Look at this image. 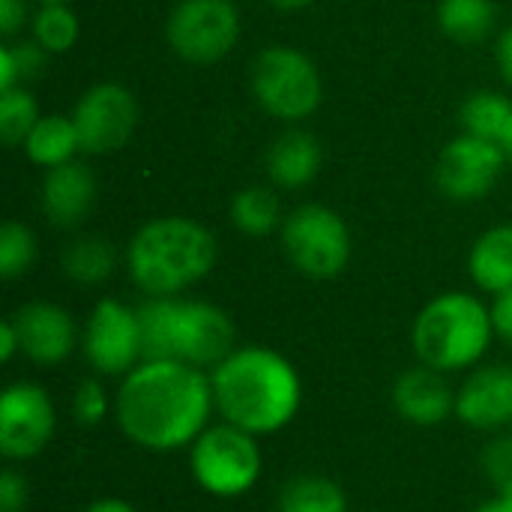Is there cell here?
<instances>
[{
  "label": "cell",
  "mask_w": 512,
  "mask_h": 512,
  "mask_svg": "<svg viewBox=\"0 0 512 512\" xmlns=\"http://www.w3.org/2000/svg\"><path fill=\"white\" fill-rule=\"evenodd\" d=\"M120 267L117 246L102 234H81L69 240L60 252V273L81 288L105 285Z\"/></svg>",
  "instance_id": "ffe728a7"
},
{
  "label": "cell",
  "mask_w": 512,
  "mask_h": 512,
  "mask_svg": "<svg viewBox=\"0 0 512 512\" xmlns=\"http://www.w3.org/2000/svg\"><path fill=\"white\" fill-rule=\"evenodd\" d=\"M39 258V240L30 225L9 219L0 225V276L6 282L21 279L24 273L33 270Z\"/></svg>",
  "instance_id": "f1b7e54d"
},
{
  "label": "cell",
  "mask_w": 512,
  "mask_h": 512,
  "mask_svg": "<svg viewBox=\"0 0 512 512\" xmlns=\"http://www.w3.org/2000/svg\"><path fill=\"white\" fill-rule=\"evenodd\" d=\"M30 504V483L27 477L9 465L0 474V512H24Z\"/></svg>",
  "instance_id": "1f68e13d"
},
{
  "label": "cell",
  "mask_w": 512,
  "mask_h": 512,
  "mask_svg": "<svg viewBox=\"0 0 512 512\" xmlns=\"http://www.w3.org/2000/svg\"><path fill=\"white\" fill-rule=\"evenodd\" d=\"M459 120H462V132L501 144L512 120V99L504 90H489V87L474 90L462 102Z\"/></svg>",
  "instance_id": "d4e9b609"
},
{
  "label": "cell",
  "mask_w": 512,
  "mask_h": 512,
  "mask_svg": "<svg viewBox=\"0 0 512 512\" xmlns=\"http://www.w3.org/2000/svg\"><path fill=\"white\" fill-rule=\"evenodd\" d=\"M36 6H42V3H72V0H33Z\"/></svg>",
  "instance_id": "60d3db41"
},
{
  "label": "cell",
  "mask_w": 512,
  "mask_h": 512,
  "mask_svg": "<svg viewBox=\"0 0 512 512\" xmlns=\"http://www.w3.org/2000/svg\"><path fill=\"white\" fill-rule=\"evenodd\" d=\"M9 321L21 339V357L33 366H60L81 345V324L72 312L51 300H30L18 306Z\"/></svg>",
  "instance_id": "5bb4252c"
},
{
  "label": "cell",
  "mask_w": 512,
  "mask_h": 512,
  "mask_svg": "<svg viewBox=\"0 0 512 512\" xmlns=\"http://www.w3.org/2000/svg\"><path fill=\"white\" fill-rule=\"evenodd\" d=\"M456 420L471 432L498 435L512 426V366L480 363L456 387Z\"/></svg>",
  "instance_id": "9a60e30c"
},
{
  "label": "cell",
  "mask_w": 512,
  "mask_h": 512,
  "mask_svg": "<svg viewBox=\"0 0 512 512\" xmlns=\"http://www.w3.org/2000/svg\"><path fill=\"white\" fill-rule=\"evenodd\" d=\"M90 375L99 378H126L135 366L144 363V336L138 306H129L117 297H102L87 312L81 324L78 345Z\"/></svg>",
  "instance_id": "30bf717a"
},
{
  "label": "cell",
  "mask_w": 512,
  "mask_h": 512,
  "mask_svg": "<svg viewBox=\"0 0 512 512\" xmlns=\"http://www.w3.org/2000/svg\"><path fill=\"white\" fill-rule=\"evenodd\" d=\"M501 147H504V156H507V165H510L512 171V120L510 126H507V132H504V138H501Z\"/></svg>",
  "instance_id": "ab89813d"
},
{
  "label": "cell",
  "mask_w": 512,
  "mask_h": 512,
  "mask_svg": "<svg viewBox=\"0 0 512 512\" xmlns=\"http://www.w3.org/2000/svg\"><path fill=\"white\" fill-rule=\"evenodd\" d=\"M321 162V141L303 126H285L270 141L264 156L267 183L276 186L279 192H300L318 177Z\"/></svg>",
  "instance_id": "ac0fdd59"
},
{
  "label": "cell",
  "mask_w": 512,
  "mask_h": 512,
  "mask_svg": "<svg viewBox=\"0 0 512 512\" xmlns=\"http://www.w3.org/2000/svg\"><path fill=\"white\" fill-rule=\"evenodd\" d=\"M216 420H225L255 438L288 429L303 408V378L276 348L237 345L213 372Z\"/></svg>",
  "instance_id": "7a4b0ae2"
},
{
  "label": "cell",
  "mask_w": 512,
  "mask_h": 512,
  "mask_svg": "<svg viewBox=\"0 0 512 512\" xmlns=\"http://www.w3.org/2000/svg\"><path fill=\"white\" fill-rule=\"evenodd\" d=\"M21 147H24L27 159L42 171L78 159L81 138H78L72 114H42Z\"/></svg>",
  "instance_id": "7402d4cb"
},
{
  "label": "cell",
  "mask_w": 512,
  "mask_h": 512,
  "mask_svg": "<svg viewBox=\"0 0 512 512\" xmlns=\"http://www.w3.org/2000/svg\"><path fill=\"white\" fill-rule=\"evenodd\" d=\"M279 243L288 264L312 282H330L342 276L354 252L348 222L333 207L315 201L300 204L285 216Z\"/></svg>",
  "instance_id": "ba28073f"
},
{
  "label": "cell",
  "mask_w": 512,
  "mask_h": 512,
  "mask_svg": "<svg viewBox=\"0 0 512 512\" xmlns=\"http://www.w3.org/2000/svg\"><path fill=\"white\" fill-rule=\"evenodd\" d=\"M39 117V102L27 84L0 90V141L6 147H21Z\"/></svg>",
  "instance_id": "4316f807"
},
{
  "label": "cell",
  "mask_w": 512,
  "mask_h": 512,
  "mask_svg": "<svg viewBox=\"0 0 512 512\" xmlns=\"http://www.w3.org/2000/svg\"><path fill=\"white\" fill-rule=\"evenodd\" d=\"M495 0H438V27L456 45H477L495 33Z\"/></svg>",
  "instance_id": "603a6c76"
},
{
  "label": "cell",
  "mask_w": 512,
  "mask_h": 512,
  "mask_svg": "<svg viewBox=\"0 0 512 512\" xmlns=\"http://www.w3.org/2000/svg\"><path fill=\"white\" fill-rule=\"evenodd\" d=\"M495 63H498V72H501L504 84L512 90V21L498 33V42H495Z\"/></svg>",
  "instance_id": "e575fe53"
},
{
  "label": "cell",
  "mask_w": 512,
  "mask_h": 512,
  "mask_svg": "<svg viewBox=\"0 0 512 512\" xmlns=\"http://www.w3.org/2000/svg\"><path fill=\"white\" fill-rule=\"evenodd\" d=\"M390 399L399 420L417 429H438L456 417V387L450 384V375L435 372L423 363L405 369L393 381Z\"/></svg>",
  "instance_id": "e0dca14e"
},
{
  "label": "cell",
  "mask_w": 512,
  "mask_h": 512,
  "mask_svg": "<svg viewBox=\"0 0 512 512\" xmlns=\"http://www.w3.org/2000/svg\"><path fill=\"white\" fill-rule=\"evenodd\" d=\"M219 261L216 234L192 216H153L126 243L123 267L144 297H183Z\"/></svg>",
  "instance_id": "3957f363"
},
{
  "label": "cell",
  "mask_w": 512,
  "mask_h": 512,
  "mask_svg": "<svg viewBox=\"0 0 512 512\" xmlns=\"http://www.w3.org/2000/svg\"><path fill=\"white\" fill-rule=\"evenodd\" d=\"M96 198H99V180L84 159H72L66 165L42 171L39 210L54 228L60 231L81 228L90 219Z\"/></svg>",
  "instance_id": "2e32d148"
},
{
  "label": "cell",
  "mask_w": 512,
  "mask_h": 512,
  "mask_svg": "<svg viewBox=\"0 0 512 512\" xmlns=\"http://www.w3.org/2000/svg\"><path fill=\"white\" fill-rule=\"evenodd\" d=\"M480 468L495 495L512 498V432H498L480 453Z\"/></svg>",
  "instance_id": "4dcf8cb0"
},
{
  "label": "cell",
  "mask_w": 512,
  "mask_h": 512,
  "mask_svg": "<svg viewBox=\"0 0 512 512\" xmlns=\"http://www.w3.org/2000/svg\"><path fill=\"white\" fill-rule=\"evenodd\" d=\"M279 512H351L345 489L321 474H300L279 489Z\"/></svg>",
  "instance_id": "cb8c5ba5"
},
{
  "label": "cell",
  "mask_w": 512,
  "mask_h": 512,
  "mask_svg": "<svg viewBox=\"0 0 512 512\" xmlns=\"http://www.w3.org/2000/svg\"><path fill=\"white\" fill-rule=\"evenodd\" d=\"M243 36V15L234 0H177L165 18L168 48L192 66L225 60Z\"/></svg>",
  "instance_id": "9c48e42d"
},
{
  "label": "cell",
  "mask_w": 512,
  "mask_h": 512,
  "mask_svg": "<svg viewBox=\"0 0 512 512\" xmlns=\"http://www.w3.org/2000/svg\"><path fill=\"white\" fill-rule=\"evenodd\" d=\"M189 474L201 492L219 501L249 495L264 474L261 438L216 420L189 447Z\"/></svg>",
  "instance_id": "52a82bcc"
},
{
  "label": "cell",
  "mask_w": 512,
  "mask_h": 512,
  "mask_svg": "<svg viewBox=\"0 0 512 512\" xmlns=\"http://www.w3.org/2000/svg\"><path fill=\"white\" fill-rule=\"evenodd\" d=\"M210 372L180 360H144L114 393V423L120 435L147 453L189 450L213 423Z\"/></svg>",
  "instance_id": "6da1fadb"
},
{
  "label": "cell",
  "mask_w": 512,
  "mask_h": 512,
  "mask_svg": "<svg viewBox=\"0 0 512 512\" xmlns=\"http://www.w3.org/2000/svg\"><path fill=\"white\" fill-rule=\"evenodd\" d=\"M57 435V408L36 381H12L0 393V453L9 465L42 456Z\"/></svg>",
  "instance_id": "7c38bea8"
},
{
  "label": "cell",
  "mask_w": 512,
  "mask_h": 512,
  "mask_svg": "<svg viewBox=\"0 0 512 512\" xmlns=\"http://www.w3.org/2000/svg\"><path fill=\"white\" fill-rule=\"evenodd\" d=\"M468 279L486 297L512 291V222L486 228L468 252Z\"/></svg>",
  "instance_id": "d6986e66"
},
{
  "label": "cell",
  "mask_w": 512,
  "mask_h": 512,
  "mask_svg": "<svg viewBox=\"0 0 512 512\" xmlns=\"http://www.w3.org/2000/svg\"><path fill=\"white\" fill-rule=\"evenodd\" d=\"M492 321H495V336L512 351V291L492 297Z\"/></svg>",
  "instance_id": "836d02e7"
},
{
  "label": "cell",
  "mask_w": 512,
  "mask_h": 512,
  "mask_svg": "<svg viewBox=\"0 0 512 512\" xmlns=\"http://www.w3.org/2000/svg\"><path fill=\"white\" fill-rule=\"evenodd\" d=\"M108 417H114V396L108 393L102 378L99 375L81 378L75 393H72V420L81 429H96Z\"/></svg>",
  "instance_id": "f546056e"
},
{
  "label": "cell",
  "mask_w": 512,
  "mask_h": 512,
  "mask_svg": "<svg viewBox=\"0 0 512 512\" xmlns=\"http://www.w3.org/2000/svg\"><path fill=\"white\" fill-rule=\"evenodd\" d=\"M51 54L45 48H39L30 36H18V39H6L0 45V90L18 87L36 81L42 75V69L48 66Z\"/></svg>",
  "instance_id": "83f0119b"
},
{
  "label": "cell",
  "mask_w": 512,
  "mask_h": 512,
  "mask_svg": "<svg viewBox=\"0 0 512 512\" xmlns=\"http://www.w3.org/2000/svg\"><path fill=\"white\" fill-rule=\"evenodd\" d=\"M78 512H138V507L123 501V498H96Z\"/></svg>",
  "instance_id": "8d00e7d4"
},
{
  "label": "cell",
  "mask_w": 512,
  "mask_h": 512,
  "mask_svg": "<svg viewBox=\"0 0 512 512\" xmlns=\"http://www.w3.org/2000/svg\"><path fill=\"white\" fill-rule=\"evenodd\" d=\"M471 512H512V498H504V495H492L489 501H483L480 507H474Z\"/></svg>",
  "instance_id": "74e56055"
},
{
  "label": "cell",
  "mask_w": 512,
  "mask_h": 512,
  "mask_svg": "<svg viewBox=\"0 0 512 512\" xmlns=\"http://www.w3.org/2000/svg\"><path fill=\"white\" fill-rule=\"evenodd\" d=\"M138 117H141V105L126 84L120 81L90 84L72 108V120L81 138V153L111 156L123 150L138 129Z\"/></svg>",
  "instance_id": "8fae6325"
},
{
  "label": "cell",
  "mask_w": 512,
  "mask_h": 512,
  "mask_svg": "<svg viewBox=\"0 0 512 512\" xmlns=\"http://www.w3.org/2000/svg\"><path fill=\"white\" fill-rule=\"evenodd\" d=\"M495 339L492 303L474 291H444L432 297L411 324L417 363L444 375L477 369Z\"/></svg>",
  "instance_id": "5b68a950"
},
{
  "label": "cell",
  "mask_w": 512,
  "mask_h": 512,
  "mask_svg": "<svg viewBox=\"0 0 512 512\" xmlns=\"http://www.w3.org/2000/svg\"><path fill=\"white\" fill-rule=\"evenodd\" d=\"M15 357H21V339H18L15 324L6 318L0 324V363H12Z\"/></svg>",
  "instance_id": "d590c367"
},
{
  "label": "cell",
  "mask_w": 512,
  "mask_h": 512,
  "mask_svg": "<svg viewBox=\"0 0 512 512\" xmlns=\"http://www.w3.org/2000/svg\"><path fill=\"white\" fill-rule=\"evenodd\" d=\"M249 90L255 105L285 126H300L324 102L318 63L285 42H273L255 54L249 66Z\"/></svg>",
  "instance_id": "8992f818"
},
{
  "label": "cell",
  "mask_w": 512,
  "mask_h": 512,
  "mask_svg": "<svg viewBox=\"0 0 512 512\" xmlns=\"http://www.w3.org/2000/svg\"><path fill=\"white\" fill-rule=\"evenodd\" d=\"M144 360H180L213 372L240 342L234 318L198 297H144L138 303Z\"/></svg>",
  "instance_id": "277c9868"
},
{
  "label": "cell",
  "mask_w": 512,
  "mask_h": 512,
  "mask_svg": "<svg viewBox=\"0 0 512 512\" xmlns=\"http://www.w3.org/2000/svg\"><path fill=\"white\" fill-rule=\"evenodd\" d=\"M264 3L273 6V9H279V12H300V9L312 6L315 0H264Z\"/></svg>",
  "instance_id": "f35d334b"
},
{
  "label": "cell",
  "mask_w": 512,
  "mask_h": 512,
  "mask_svg": "<svg viewBox=\"0 0 512 512\" xmlns=\"http://www.w3.org/2000/svg\"><path fill=\"white\" fill-rule=\"evenodd\" d=\"M507 168L510 165L498 141L459 132L444 144L435 162V186L447 201L474 204L492 195Z\"/></svg>",
  "instance_id": "4fadbf2b"
},
{
  "label": "cell",
  "mask_w": 512,
  "mask_h": 512,
  "mask_svg": "<svg viewBox=\"0 0 512 512\" xmlns=\"http://www.w3.org/2000/svg\"><path fill=\"white\" fill-rule=\"evenodd\" d=\"M285 216L288 213L282 210L279 189L270 183L243 186L240 192H234V198L228 204V219H231L234 231H240L243 237H252V240L279 234Z\"/></svg>",
  "instance_id": "44dd1931"
},
{
  "label": "cell",
  "mask_w": 512,
  "mask_h": 512,
  "mask_svg": "<svg viewBox=\"0 0 512 512\" xmlns=\"http://www.w3.org/2000/svg\"><path fill=\"white\" fill-rule=\"evenodd\" d=\"M30 39L45 48L51 57L69 54L81 39V18L72 3H42L30 18Z\"/></svg>",
  "instance_id": "484cf974"
},
{
  "label": "cell",
  "mask_w": 512,
  "mask_h": 512,
  "mask_svg": "<svg viewBox=\"0 0 512 512\" xmlns=\"http://www.w3.org/2000/svg\"><path fill=\"white\" fill-rule=\"evenodd\" d=\"M30 6L27 0H0V36L6 39H18L24 33V27H30Z\"/></svg>",
  "instance_id": "d6a6232c"
}]
</instances>
